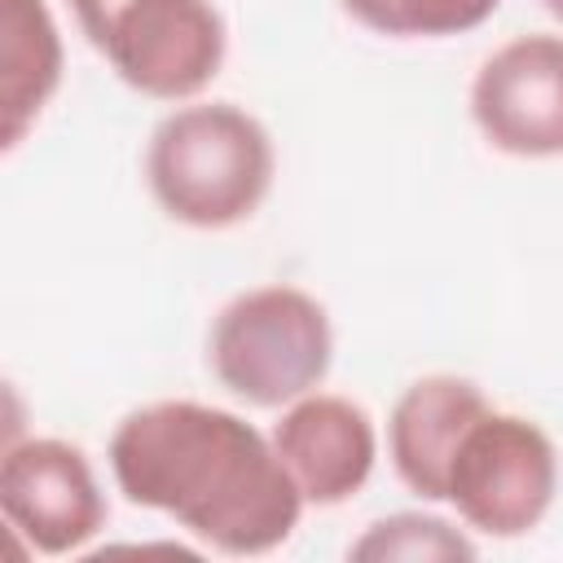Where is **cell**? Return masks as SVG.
<instances>
[{
	"label": "cell",
	"instance_id": "cell-1",
	"mask_svg": "<svg viewBox=\"0 0 563 563\" xmlns=\"http://www.w3.org/2000/svg\"><path fill=\"white\" fill-rule=\"evenodd\" d=\"M110 471L132 506L172 515L224 554L286 545L308 506L264 431L198 400L132 409L110 435Z\"/></svg>",
	"mask_w": 563,
	"mask_h": 563
},
{
	"label": "cell",
	"instance_id": "cell-2",
	"mask_svg": "<svg viewBox=\"0 0 563 563\" xmlns=\"http://www.w3.org/2000/svg\"><path fill=\"white\" fill-rule=\"evenodd\" d=\"M277 154L268 128L233 101L172 110L145 145L154 202L189 229H233L260 211L273 189Z\"/></svg>",
	"mask_w": 563,
	"mask_h": 563
},
{
	"label": "cell",
	"instance_id": "cell-3",
	"mask_svg": "<svg viewBox=\"0 0 563 563\" xmlns=\"http://www.w3.org/2000/svg\"><path fill=\"white\" fill-rule=\"evenodd\" d=\"M207 361L220 387L255 409H286L317 391L334 361L330 312L317 295L268 282L233 295L207 339Z\"/></svg>",
	"mask_w": 563,
	"mask_h": 563
},
{
	"label": "cell",
	"instance_id": "cell-4",
	"mask_svg": "<svg viewBox=\"0 0 563 563\" xmlns=\"http://www.w3.org/2000/svg\"><path fill=\"white\" fill-rule=\"evenodd\" d=\"M559 493V449L554 440L523 413L488 409L462 435L444 501L457 519L484 537H523L532 532Z\"/></svg>",
	"mask_w": 563,
	"mask_h": 563
},
{
	"label": "cell",
	"instance_id": "cell-5",
	"mask_svg": "<svg viewBox=\"0 0 563 563\" xmlns=\"http://www.w3.org/2000/svg\"><path fill=\"white\" fill-rule=\"evenodd\" d=\"M92 48L141 97L185 101L220 75L229 31L211 0H123Z\"/></svg>",
	"mask_w": 563,
	"mask_h": 563
},
{
	"label": "cell",
	"instance_id": "cell-6",
	"mask_svg": "<svg viewBox=\"0 0 563 563\" xmlns=\"http://www.w3.org/2000/svg\"><path fill=\"white\" fill-rule=\"evenodd\" d=\"M0 510L40 554L84 550L106 528V493L92 462L57 435L9 440L0 457Z\"/></svg>",
	"mask_w": 563,
	"mask_h": 563
},
{
	"label": "cell",
	"instance_id": "cell-7",
	"mask_svg": "<svg viewBox=\"0 0 563 563\" xmlns=\"http://www.w3.org/2000/svg\"><path fill=\"white\" fill-rule=\"evenodd\" d=\"M479 136L510 158L563 154V35H515L471 79Z\"/></svg>",
	"mask_w": 563,
	"mask_h": 563
},
{
	"label": "cell",
	"instance_id": "cell-8",
	"mask_svg": "<svg viewBox=\"0 0 563 563\" xmlns=\"http://www.w3.org/2000/svg\"><path fill=\"white\" fill-rule=\"evenodd\" d=\"M273 449L308 506H339L365 488L378 462L374 418L330 391H308L282 409L273 422Z\"/></svg>",
	"mask_w": 563,
	"mask_h": 563
},
{
	"label": "cell",
	"instance_id": "cell-9",
	"mask_svg": "<svg viewBox=\"0 0 563 563\" xmlns=\"http://www.w3.org/2000/svg\"><path fill=\"white\" fill-rule=\"evenodd\" d=\"M493 405L471 378L457 374H427L400 391L387 418V453L409 493L422 501H444L449 484V462L471 431L479 413Z\"/></svg>",
	"mask_w": 563,
	"mask_h": 563
},
{
	"label": "cell",
	"instance_id": "cell-10",
	"mask_svg": "<svg viewBox=\"0 0 563 563\" xmlns=\"http://www.w3.org/2000/svg\"><path fill=\"white\" fill-rule=\"evenodd\" d=\"M62 84V35L44 0H0V145L13 150Z\"/></svg>",
	"mask_w": 563,
	"mask_h": 563
},
{
	"label": "cell",
	"instance_id": "cell-11",
	"mask_svg": "<svg viewBox=\"0 0 563 563\" xmlns=\"http://www.w3.org/2000/svg\"><path fill=\"white\" fill-rule=\"evenodd\" d=\"M475 541L457 532L440 515L422 510H400L387 519H374L352 545L347 559L361 563H444V559H475Z\"/></svg>",
	"mask_w": 563,
	"mask_h": 563
},
{
	"label": "cell",
	"instance_id": "cell-12",
	"mask_svg": "<svg viewBox=\"0 0 563 563\" xmlns=\"http://www.w3.org/2000/svg\"><path fill=\"white\" fill-rule=\"evenodd\" d=\"M361 26L391 40H444L484 26L501 0H339Z\"/></svg>",
	"mask_w": 563,
	"mask_h": 563
},
{
	"label": "cell",
	"instance_id": "cell-13",
	"mask_svg": "<svg viewBox=\"0 0 563 563\" xmlns=\"http://www.w3.org/2000/svg\"><path fill=\"white\" fill-rule=\"evenodd\" d=\"M123 0H70V9H75V22H79V31L88 35V44L97 40V31L110 22V13L119 9Z\"/></svg>",
	"mask_w": 563,
	"mask_h": 563
},
{
	"label": "cell",
	"instance_id": "cell-14",
	"mask_svg": "<svg viewBox=\"0 0 563 563\" xmlns=\"http://www.w3.org/2000/svg\"><path fill=\"white\" fill-rule=\"evenodd\" d=\"M545 9H550V13L559 18V22H563V0H545Z\"/></svg>",
	"mask_w": 563,
	"mask_h": 563
}]
</instances>
